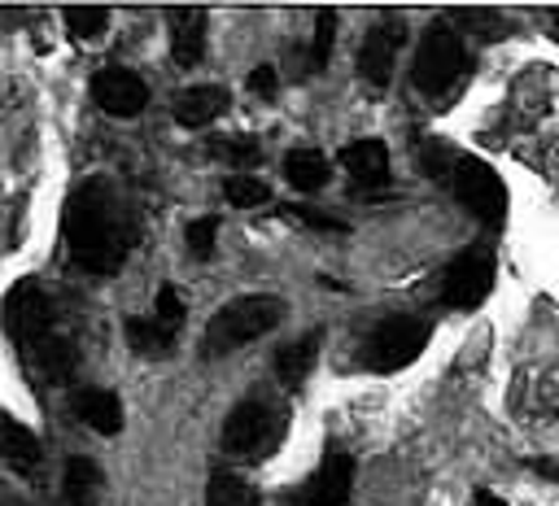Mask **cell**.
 I'll list each match as a JSON object with an SVG mask.
<instances>
[{
  "instance_id": "obj_3",
  "label": "cell",
  "mask_w": 559,
  "mask_h": 506,
  "mask_svg": "<svg viewBox=\"0 0 559 506\" xmlns=\"http://www.w3.org/2000/svg\"><path fill=\"white\" fill-rule=\"evenodd\" d=\"M284 318V301L280 297H266V292H249V297H236L227 301L210 323H205V336H201V353L205 358H223L266 332H275Z\"/></svg>"
},
{
  "instance_id": "obj_32",
  "label": "cell",
  "mask_w": 559,
  "mask_h": 506,
  "mask_svg": "<svg viewBox=\"0 0 559 506\" xmlns=\"http://www.w3.org/2000/svg\"><path fill=\"white\" fill-rule=\"evenodd\" d=\"M550 22H555V35H559V9H555V13H550Z\"/></svg>"
},
{
  "instance_id": "obj_4",
  "label": "cell",
  "mask_w": 559,
  "mask_h": 506,
  "mask_svg": "<svg viewBox=\"0 0 559 506\" xmlns=\"http://www.w3.org/2000/svg\"><path fill=\"white\" fill-rule=\"evenodd\" d=\"M467 65V44H463V31L454 22H437L424 31L419 48H415V65H411V79L424 96H445L459 74Z\"/></svg>"
},
{
  "instance_id": "obj_21",
  "label": "cell",
  "mask_w": 559,
  "mask_h": 506,
  "mask_svg": "<svg viewBox=\"0 0 559 506\" xmlns=\"http://www.w3.org/2000/svg\"><path fill=\"white\" fill-rule=\"evenodd\" d=\"M223 196H227L231 205H240V209H258V205H266V201H271V188H266L258 174H249V170H236V174H227V183H223Z\"/></svg>"
},
{
  "instance_id": "obj_28",
  "label": "cell",
  "mask_w": 559,
  "mask_h": 506,
  "mask_svg": "<svg viewBox=\"0 0 559 506\" xmlns=\"http://www.w3.org/2000/svg\"><path fill=\"white\" fill-rule=\"evenodd\" d=\"M288 209H293V218H301L306 227H319V231H345L341 218H328V214H319V209H310V205H288Z\"/></svg>"
},
{
  "instance_id": "obj_23",
  "label": "cell",
  "mask_w": 559,
  "mask_h": 506,
  "mask_svg": "<svg viewBox=\"0 0 559 506\" xmlns=\"http://www.w3.org/2000/svg\"><path fill=\"white\" fill-rule=\"evenodd\" d=\"M61 17H66V31L74 39H100L105 26H109V13L100 4H70Z\"/></svg>"
},
{
  "instance_id": "obj_13",
  "label": "cell",
  "mask_w": 559,
  "mask_h": 506,
  "mask_svg": "<svg viewBox=\"0 0 559 506\" xmlns=\"http://www.w3.org/2000/svg\"><path fill=\"white\" fill-rule=\"evenodd\" d=\"M341 166L354 183L362 188H380L389 179V148L380 140H354L341 148Z\"/></svg>"
},
{
  "instance_id": "obj_1",
  "label": "cell",
  "mask_w": 559,
  "mask_h": 506,
  "mask_svg": "<svg viewBox=\"0 0 559 506\" xmlns=\"http://www.w3.org/2000/svg\"><path fill=\"white\" fill-rule=\"evenodd\" d=\"M66 249L96 279L118 275L131 253V218L105 179H87L66 201Z\"/></svg>"
},
{
  "instance_id": "obj_17",
  "label": "cell",
  "mask_w": 559,
  "mask_h": 506,
  "mask_svg": "<svg viewBox=\"0 0 559 506\" xmlns=\"http://www.w3.org/2000/svg\"><path fill=\"white\" fill-rule=\"evenodd\" d=\"M61 493L70 506H96L100 502V467L83 454H74L66 462V475H61Z\"/></svg>"
},
{
  "instance_id": "obj_24",
  "label": "cell",
  "mask_w": 559,
  "mask_h": 506,
  "mask_svg": "<svg viewBox=\"0 0 559 506\" xmlns=\"http://www.w3.org/2000/svg\"><path fill=\"white\" fill-rule=\"evenodd\" d=\"M332 39H336V9H319L314 13V39H310V70H323L328 65Z\"/></svg>"
},
{
  "instance_id": "obj_9",
  "label": "cell",
  "mask_w": 559,
  "mask_h": 506,
  "mask_svg": "<svg viewBox=\"0 0 559 506\" xmlns=\"http://www.w3.org/2000/svg\"><path fill=\"white\" fill-rule=\"evenodd\" d=\"M402 44H406V22H402V17H380V22L362 35L358 70H362V79H367L371 87H389Z\"/></svg>"
},
{
  "instance_id": "obj_16",
  "label": "cell",
  "mask_w": 559,
  "mask_h": 506,
  "mask_svg": "<svg viewBox=\"0 0 559 506\" xmlns=\"http://www.w3.org/2000/svg\"><path fill=\"white\" fill-rule=\"evenodd\" d=\"M319 340H323V332H306V336L288 340V345L275 353V375H280L288 388H297L301 380H310L314 358H319Z\"/></svg>"
},
{
  "instance_id": "obj_11",
  "label": "cell",
  "mask_w": 559,
  "mask_h": 506,
  "mask_svg": "<svg viewBox=\"0 0 559 506\" xmlns=\"http://www.w3.org/2000/svg\"><path fill=\"white\" fill-rule=\"evenodd\" d=\"M349 484H354V458L345 449H328L319 471L306 480V493L297 506H345Z\"/></svg>"
},
{
  "instance_id": "obj_19",
  "label": "cell",
  "mask_w": 559,
  "mask_h": 506,
  "mask_svg": "<svg viewBox=\"0 0 559 506\" xmlns=\"http://www.w3.org/2000/svg\"><path fill=\"white\" fill-rule=\"evenodd\" d=\"M0 432H4V462L13 467V471H22V475H31L35 467H39V441H35V432L31 427H22L13 414H4V423H0Z\"/></svg>"
},
{
  "instance_id": "obj_6",
  "label": "cell",
  "mask_w": 559,
  "mask_h": 506,
  "mask_svg": "<svg viewBox=\"0 0 559 506\" xmlns=\"http://www.w3.org/2000/svg\"><path fill=\"white\" fill-rule=\"evenodd\" d=\"M428 336H432V323L428 318H389V323H380L371 336H367V345H362V362L371 366V371H402V366H411L419 353H424V345H428Z\"/></svg>"
},
{
  "instance_id": "obj_30",
  "label": "cell",
  "mask_w": 559,
  "mask_h": 506,
  "mask_svg": "<svg viewBox=\"0 0 559 506\" xmlns=\"http://www.w3.org/2000/svg\"><path fill=\"white\" fill-rule=\"evenodd\" d=\"M472 506H507L498 493H489V489H476V497H472Z\"/></svg>"
},
{
  "instance_id": "obj_25",
  "label": "cell",
  "mask_w": 559,
  "mask_h": 506,
  "mask_svg": "<svg viewBox=\"0 0 559 506\" xmlns=\"http://www.w3.org/2000/svg\"><path fill=\"white\" fill-rule=\"evenodd\" d=\"M183 314H188V310H183V297H179L170 284H162V288H157V305H153L157 327H166V332L175 336V332L183 327Z\"/></svg>"
},
{
  "instance_id": "obj_15",
  "label": "cell",
  "mask_w": 559,
  "mask_h": 506,
  "mask_svg": "<svg viewBox=\"0 0 559 506\" xmlns=\"http://www.w3.org/2000/svg\"><path fill=\"white\" fill-rule=\"evenodd\" d=\"M74 414H79L92 432H100V436L122 432V401H118L109 388H83V393L74 397Z\"/></svg>"
},
{
  "instance_id": "obj_22",
  "label": "cell",
  "mask_w": 559,
  "mask_h": 506,
  "mask_svg": "<svg viewBox=\"0 0 559 506\" xmlns=\"http://www.w3.org/2000/svg\"><path fill=\"white\" fill-rule=\"evenodd\" d=\"M170 332L166 327H157V318H127V345L135 349V353H148V358H157V353H166L170 349Z\"/></svg>"
},
{
  "instance_id": "obj_18",
  "label": "cell",
  "mask_w": 559,
  "mask_h": 506,
  "mask_svg": "<svg viewBox=\"0 0 559 506\" xmlns=\"http://www.w3.org/2000/svg\"><path fill=\"white\" fill-rule=\"evenodd\" d=\"M284 174H288V183L297 192H319L332 179V166H328V157L319 148H293L284 157Z\"/></svg>"
},
{
  "instance_id": "obj_10",
  "label": "cell",
  "mask_w": 559,
  "mask_h": 506,
  "mask_svg": "<svg viewBox=\"0 0 559 506\" xmlns=\"http://www.w3.org/2000/svg\"><path fill=\"white\" fill-rule=\"evenodd\" d=\"M92 96L96 105L109 113V118H135L144 113L148 105V83L135 74V70H122V65H109L92 79Z\"/></svg>"
},
{
  "instance_id": "obj_2",
  "label": "cell",
  "mask_w": 559,
  "mask_h": 506,
  "mask_svg": "<svg viewBox=\"0 0 559 506\" xmlns=\"http://www.w3.org/2000/svg\"><path fill=\"white\" fill-rule=\"evenodd\" d=\"M9 336L22 349L26 366L48 384H66L74 375V345L57 327V310L35 284H17L9 292Z\"/></svg>"
},
{
  "instance_id": "obj_20",
  "label": "cell",
  "mask_w": 559,
  "mask_h": 506,
  "mask_svg": "<svg viewBox=\"0 0 559 506\" xmlns=\"http://www.w3.org/2000/svg\"><path fill=\"white\" fill-rule=\"evenodd\" d=\"M205 497H210V506H262L253 484H245L236 471H214Z\"/></svg>"
},
{
  "instance_id": "obj_14",
  "label": "cell",
  "mask_w": 559,
  "mask_h": 506,
  "mask_svg": "<svg viewBox=\"0 0 559 506\" xmlns=\"http://www.w3.org/2000/svg\"><path fill=\"white\" fill-rule=\"evenodd\" d=\"M223 109H227V87H214V83H197L175 96V122L183 126H210Z\"/></svg>"
},
{
  "instance_id": "obj_27",
  "label": "cell",
  "mask_w": 559,
  "mask_h": 506,
  "mask_svg": "<svg viewBox=\"0 0 559 506\" xmlns=\"http://www.w3.org/2000/svg\"><path fill=\"white\" fill-rule=\"evenodd\" d=\"M214 153H223V157H227V161H236V166H253V161L262 157V148H258V140H253V135L218 140V144H214Z\"/></svg>"
},
{
  "instance_id": "obj_12",
  "label": "cell",
  "mask_w": 559,
  "mask_h": 506,
  "mask_svg": "<svg viewBox=\"0 0 559 506\" xmlns=\"http://www.w3.org/2000/svg\"><path fill=\"white\" fill-rule=\"evenodd\" d=\"M166 31H170V57L179 65H197L205 57V9H197V4L170 9Z\"/></svg>"
},
{
  "instance_id": "obj_5",
  "label": "cell",
  "mask_w": 559,
  "mask_h": 506,
  "mask_svg": "<svg viewBox=\"0 0 559 506\" xmlns=\"http://www.w3.org/2000/svg\"><path fill=\"white\" fill-rule=\"evenodd\" d=\"M280 436H284V414L266 401H240L223 423V449L236 458H262L280 445Z\"/></svg>"
},
{
  "instance_id": "obj_8",
  "label": "cell",
  "mask_w": 559,
  "mask_h": 506,
  "mask_svg": "<svg viewBox=\"0 0 559 506\" xmlns=\"http://www.w3.org/2000/svg\"><path fill=\"white\" fill-rule=\"evenodd\" d=\"M489 284H493V253L485 244H472L463 249L450 266H445V279H441V301L450 310H476L485 297H489Z\"/></svg>"
},
{
  "instance_id": "obj_26",
  "label": "cell",
  "mask_w": 559,
  "mask_h": 506,
  "mask_svg": "<svg viewBox=\"0 0 559 506\" xmlns=\"http://www.w3.org/2000/svg\"><path fill=\"white\" fill-rule=\"evenodd\" d=\"M183 236H188V253H192V257H214V236H218V218H192Z\"/></svg>"
},
{
  "instance_id": "obj_31",
  "label": "cell",
  "mask_w": 559,
  "mask_h": 506,
  "mask_svg": "<svg viewBox=\"0 0 559 506\" xmlns=\"http://www.w3.org/2000/svg\"><path fill=\"white\" fill-rule=\"evenodd\" d=\"M533 471H537V475H546V480H555V475H559V467H555L550 458H533Z\"/></svg>"
},
{
  "instance_id": "obj_7",
  "label": "cell",
  "mask_w": 559,
  "mask_h": 506,
  "mask_svg": "<svg viewBox=\"0 0 559 506\" xmlns=\"http://www.w3.org/2000/svg\"><path fill=\"white\" fill-rule=\"evenodd\" d=\"M450 183H454V196L467 205L472 218H480V222H489V227H498V222L507 218V183H502V174H498L489 161H480V157H459Z\"/></svg>"
},
{
  "instance_id": "obj_29",
  "label": "cell",
  "mask_w": 559,
  "mask_h": 506,
  "mask_svg": "<svg viewBox=\"0 0 559 506\" xmlns=\"http://www.w3.org/2000/svg\"><path fill=\"white\" fill-rule=\"evenodd\" d=\"M275 65H253L249 70V92H258V96H275Z\"/></svg>"
}]
</instances>
